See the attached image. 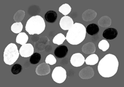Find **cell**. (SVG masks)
<instances>
[{
    "label": "cell",
    "mask_w": 124,
    "mask_h": 87,
    "mask_svg": "<svg viewBox=\"0 0 124 87\" xmlns=\"http://www.w3.org/2000/svg\"><path fill=\"white\" fill-rule=\"evenodd\" d=\"M119 67V62L117 57L111 54L106 55L100 61L98 70L103 77L109 78L117 73Z\"/></svg>",
    "instance_id": "6da1fadb"
},
{
    "label": "cell",
    "mask_w": 124,
    "mask_h": 87,
    "mask_svg": "<svg viewBox=\"0 0 124 87\" xmlns=\"http://www.w3.org/2000/svg\"><path fill=\"white\" fill-rule=\"evenodd\" d=\"M86 35L85 26L81 23H75L68 31L66 38L70 44L78 45L85 39Z\"/></svg>",
    "instance_id": "7a4b0ae2"
},
{
    "label": "cell",
    "mask_w": 124,
    "mask_h": 87,
    "mask_svg": "<svg viewBox=\"0 0 124 87\" xmlns=\"http://www.w3.org/2000/svg\"><path fill=\"white\" fill-rule=\"evenodd\" d=\"M45 26L43 18L39 15H35L27 21L25 30L31 35H39L44 31Z\"/></svg>",
    "instance_id": "3957f363"
},
{
    "label": "cell",
    "mask_w": 124,
    "mask_h": 87,
    "mask_svg": "<svg viewBox=\"0 0 124 87\" xmlns=\"http://www.w3.org/2000/svg\"><path fill=\"white\" fill-rule=\"evenodd\" d=\"M17 46L13 43H10L4 52V61L7 65H12L16 62L19 56Z\"/></svg>",
    "instance_id": "277c9868"
},
{
    "label": "cell",
    "mask_w": 124,
    "mask_h": 87,
    "mask_svg": "<svg viewBox=\"0 0 124 87\" xmlns=\"http://www.w3.org/2000/svg\"><path fill=\"white\" fill-rule=\"evenodd\" d=\"M52 78L57 83H63L67 78L66 70L62 66L56 67L52 72Z\"/></svg>",
    "instance_id": "5b68a950"
},
{
    "label": "cell",
    "mask_w": 124,
    "mask_h": 87,
    "mask_svg": "<svg viewBox=\"0 0 124 87\" xmlns=\"http://www.w3.org/2000/svg\"><path fill=\"white\" fill-rule=\"evenodd\" d=\"M19 51L21 57L28 58L34 54V48L30 43H26V44L22 45Z\"/></svg>",
    "instance_id": "8992f818"
},
{
    "label": "cell",
    "mask_w": 124,
    "mask_h": 87,
    "mask_svg": "<svg viewBox=\"0 0 124 87\" xmlns=\"http://www.w3.org/2000/svg\"><path fill=\"white\" fill-rule=\"evenodd\" d=\"M85 58L81 53H77L73 54L70 58V63L75 67L82 66L85 62Z\"/></svg>",
    "instance_id": "52a82bcc"
},
{
    "label": "cell",
    "mask_w": 124,
    "mask_h": 87,
    "mask_svg": "<svg viewBox=\"0 0 124 87\" xmlns=\"http://www.w3.org/2000/svg\"><path fill=\"white\" fill-rule=\"evenodd\" d=\"M60 26L64 30H69L74 24L72 19L68 16L62 17L60 21Z\"/></svg>",
    "instance_id": "ba28073f"
},
{
    "label": "cell",
    "mask_w": 124,
    "mask_h": 87,
    "mask_svg": "<svg viewBox=\"0 0 124 87\" xmlns=\"http://www.w3.org/2000/svg\"><path fill=\"white\" fill-rule=\"evenodd\" d=\"M49 39L46 36L40 37L35 43L36 50L38 51H42L45 49L49 44Z\"/></svg>",
    "instance_id": "9c48e42d"
},
{
    "label": "cell",
    "mask_w": 124,
    "mask_h": 87,
    "mask_svg": "<svg viewBox=\"0 0 124 87\" xmlns=\"http://www.w3.org/2000/svg\"><path fill=\"white\" fill-rule=\"evenodd\" d=\"M50 70L49 65L46 63H43L37 67L36 72L39 76H44L48 74L50 72Z\"/></svg>",
    "instance_id": "30bf717a"
},
{
    "label": "cell",
    "mask_w": 124,
    "mask_h": 87,
    "mask_svg": "<svg viewBox=\"0 0 124 87\" xmlns=\"http://www.w3.org/2000/svg\"><path fill=\"white\" fill-rule=\"evenodd\" d=\"M94 71L90 66L85 67L79 72V77L83 79H89L94 76Z\"/></svg>",
    "instance_id": "8fae6325"
},
{
    "label": "cell",
    "mask_w": 124,
    "mask_h": 87,
    "mask_svg": "<svg viewBox=\"0 0 124 87\" xmlns=\"http://www.w3.org/2000/svg\"><path fill=\"white\" fill-rule=\"evenodd\" d=\"M118 36V31L113 28H107L104 31L102 34L103 37L107 40H113Z\"/></svg>",
    "instance_id": "7c38bea8"
},
{
    "label": "cell",
    "mask_w": 124,
    "mask_h": 87,
    "mask_svg": "<svg viewBox=\"0 0 124 87\" xmlns=\"http://www.w3.org/2000/svg\"><path fill=\"white\" fill-rule=\"evenodd\" d=\"M68 53V48L65 45H59L54 50V54L58 59H63Z\"/></svg>",
    "instance_id": "4fadbf2b"
},
{
    "label": "cell",
    "mask_w": 124,
    "mask_h": 87,
    "mask_svg": "<svg viewBox=\"0 0 124 87\" xmlns=\"http://www.w3.org/2000/svg\"><path fill=\"white\" fill-rule=\"evenodd\" d=\"M97 12L93 9H88L82 14V18L85 21H91L94 20L97 16Z\"/></svg>",
    "instance_id": "5bb4252c"
},
{
    "label": "cell",
    "mask_w": 124,
    "mask_h": 87,
    "mask_svg": "<svg viewBox=\"0 0 124 87\" xmlns=\"http://www.w3.org/2000/svg\"><path fill=\"white\" fill-rule=\"evenodd\" d=\"M82 51L85 54H94L96 51V46L93 42L87 43L82 46Z\"/></svg>",
    "instance_id": "9a60e30c"
},
{
    "label": "cell",
    "mask_w": 124,
    "mask_h": 87,
    "mask_svg": "<svg viewBox=\"0 0 124 87\" xmlns=\"http://www.w3.org/2000/svg\"><path fill=\"white\" fill-rule=\"evenodd\" d=\"M58 15L56 12L53 10H49L46 12L44 15V18L46 22L49 23H55L57 19Z\"/></svg>",
    "instance_id": "2e32d148"
},
{
    "label": "cell",
    "mask_w": 124,
    "mask_h": 87,
    "mask_svg": "<svg viewBox=\"0 0 124 87\" xmlns=\"http://www.w3.org/2000/svg\"><path fill=\"white\" fill-rule=\"evenodd\" d=\"M86 33L90 36H94L99 33L100 29L98 26L96 24H89L86 28Z\"/></svg>",
    "instance_id": "e0dca14e"
},
{
    "label": "cell",
    "mask_w": 124,
    "mask_h": 87,
    "mask_svg": "<svg viewBox=\"0 0 124 87\" xmlns=\"http://www.w3.org/2000/svg\"><path fill=\"white\" fill-rule=\"evenodd\" d=\"M85 62L87 65H95L99 62V57L95 54H91L85 59Z\"/></svg>",
    "instance_id": "ac0fdd59"
},
{
    "label": "cell",
    "mask_w": 124,
    "mask_h": 87,
    "mask_svg": "<svg viewBox=\"0 0 124 87\" xmlns=\"http://www.w3.org/2000/svg\"><path fill=\"white\" fill-rule=\"evenodd\" d=\"M98 24L103 28L108 27L111 25V19L107 16H102L98 21Z\"/></svg>",
    "instance_id": "d6986e66"
},
{
    "label": "cell",
    "mask_w": 124,
    "mask_h": 87,
    "mask_svg": "<svg viewBox=\"0 0 124 87\" xmlns=\"http://www.w3.org/2000/svg\"><path fill=\"white\" fill-rule=\"evenodd\" d=\"M29 39L28 36L25 33H19L16 38V42L22 45L26 44Z\"/></svg>",
    "instance_id": "ffe728a7"
},
{
    "label": "cell",
    "mask_w": 124,
    "mask_h": 87,
    "mask_svg": "<svg viewBox=\"0 0 124 87\" xmlns=\"http://www.w3.org/2000/svg\"><path fill=\"white\" fill-rule=\"evenodd\" d=\"M66 39V38L63 34L59 33L57 34L56 36H55V37L53 38V42L54 44L60 45L63 44Z\"/></svg>",
    "instance_id": "44dd1931"
},
{
    "label": "cell",
    "mask_w": 124,
    "mask_h": 87,
    "mask_svg": "<svg viewBox=\"0 0 124 87\" xmlns=\"http://www.w3.org/2000/svg\"><path fill=\"white\" fill-rule=\"evenodd\" d=\"M23 30V25L21 22L13 23L11 26V31L15 34H19Z\"/></svg>",
    "instance_id": "7402d4cb"
},
{
    "label": "cell",
    "mask_w": 124,
    "mask_h": 87,
    "mask_svg": "<svg viewBox=\"0 0 124 87\" xmlns=\"http://www.w3.org/2000/svg\"><path fill=\"white\" fill-rule=\"evenodd\" d=\"M71 7L68 4H64L62 5L61 7H60L59 8V11L62 14H63L65 16H67V15L71 12Z\"/></svg>",
    "instance_id": "603a6c76"
},
{
    "label": "cell",
    "mask_w": 124,
    "mask_h": 87,
    "mask_svg": "<svg viewBox=\"0 0 124 87\" xmlns=\"http://www.w3.org/2000/svg\"><path fill=\"white\" fill-rule=\"evenodd\" d=\"M25 15V12L23 10H19L15 13L13 19L16 22H21Z\"/></svg>",
    "instance_id": "cb8c5ba5"
},
{
    "label": "cell",
    "mask_w": 124,
    "mask_h": 87,
    "mask_svg": "<svg viewBox=\"0 0 124 87\" xmlns=\"http://www.w3.org/2000/svg\"><path fill=\"white\" fill-rule=\"evenodd\" d=\"M41 55L39 53H35L31 56L30 62L31 64L36 65L38 64L41 60Z\"/></svg>",
    "instance_id": "d4e9b609"
},
{
    "label": "cell",
    "mask_w": 124,
    "mask_h": 87,
    "mask_svg": "<svg viewBox=\"0 0 124 87\" xmlns=\"http://www.w3.org/2000/svg\"><path fill=\"white\" fill-rule=\"evenodd\" d=\"M98 47L103 52H105L109 48V44L106 40H101L98 45Z\"/></svg>",
    "instance_id": "484cf974"
},
{
    "label": "cell",
    "mask_w": 124,
    "mask_h": 87,
    "mask_svg": "<svg viewBox=\"0 0 124 87\" xmlns=\"http://www.w3.org/2000/svg\"><path fill=\"white\" fill-rule=\"evenodd\" d=\"M23 70V67L20 64H15L11 67V71L12 73L14 75H17L19 74L22 72Z\"/></svg>",
    "instance_id": "4316f807"
},
{
    "label": "cell",
    "mask_w": 124,
    "mask_h": 87,
    "mask_svg": "<svg viewBox=\"0 0 124 87\" xmlns=\"http://www.w3.org/2000/svg\"><path fill=\"white\" fill-rule=\"evenodd\" d=\"M57 62L55 57L52 54L48 55L45 59V63L50 65H54Z\"/></svg>",
    "instance_id": "83f0119b"
}]
</instances>
